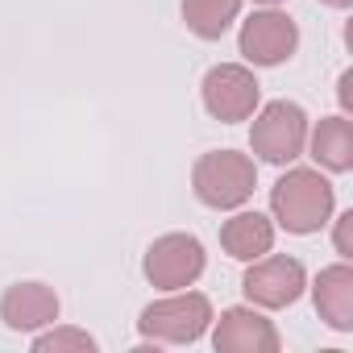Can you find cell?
I'll return each instance as SVG.
<instances>
[{"instance_id": "cell-14", "label": "cell", "mask_w": 353, "mask_h": 353, "mask_svg": "<svg viewBox=\"0 0 353 353\" xmlns=\"http://www.w3.org/2000/svg\"><path fill=\"white\" fill-rule=\"evenodd\" d=\"M241 17V0H183V21L200 42H221Z\"/></svg>"}, {"instance_id": "cell-13", "label": "cell", "mask_w": 353, "mask_h": 353, "mask_svg": "<svg viewBox=\"0 0 353 353\" xmlns=\"http://www.w3.org/2000/svg\"><path fill=\"white\" fill-rule=\"evenodd\" d=\"M316 166L328 174H345L353 170V125L349 117H320L316 129H307V145Z\"/></svg>"}, {"instance_id": "cell-4", "label": "cell", "mask_w": 353, "mask_h": 353, "mask_svg": "<svg viewBox=\"0 0 353 353\" xmlns=\"http://www.w3.org/2000/svg\"><path fill=\"white\" fill-rule=\"evenodd\" d=\"M307 112L295 100H270L254 112L250 150L270 166H291L307 145Z\"/></svg>"}, {"instance_id": "cell-18", "label": "cell", "mask_w": 353, "mask_h": 353, "mask_svg": "<svg viewBox=\"0 0 353 353\" xmlns=\"http://www.w3.org/2000/svg\"><path fill=\"white\" fill-rule=\"evenodd\" d=\"M320 5H328V9H349L353 0H320Z\"/></svg>"}, {"instance_id": "cell-11", "label": "cell", "mask_w": 353, "mask_h": 353, "mask_svg": "<svg viewBox=\"0 0 353 353\" xmlns=\"http://www.w3.org/2000/svg\"><path fill=\"white\" fill-rule=\"evenodd\" d=\"M312 303L332 332H353V266L349 262L324 266L312 283Z\"/></svg>"}, {"instance_id": "cell-9", "label": "cell", "mask_w": 353, "mask_h": 353, "mask_svg": "<svg viewBox=\"0 0 353 353\" xmlns=\"http://www.w3.org/2000/svg\"><path fill=\"white\" fill-rule=\"evenodd\" d=\"M212 345H216V353H279V328H274V320L262 316V307L237 303V307L221 312V320L212 328Z\"/></svg>"}, {"instance_id": "cell-7", "label": "cell", "mask_w": 353, "mask_h": 353, "mask_svg": "<svg viewBox=\"0 0 353 353\" xmlns=\"http://www.w3.org/2000/svg\"><path fill=\"white\" fill-rule=\"evenodd\" d=\"M200 96H204L208 117H216L221 125H237V121H250L258 112L262 83H258V75L245 63H216L204 75Z\"/></svg>"}, {"instance_id": "cell-12", "label": "cell", "mask_w": 353, "mask_h": 353, "mask_svg": "<svg viewBox=\"0 0 353 353\" xmlns=\"http://www.w3.org/2000/svg\"><path fill=\"white\" fill-rule=\"evenodd\" d=\"M221 250L233 262H254L274 250V221L262 212H237L221 225Z\"/></svg>"}, {"instance_id": "cell-5", "label": "cell", "mask_w": 353, "mask_h": 353, "mask_svg": "<svg viewBox=\"0 0 353 353\" xmlns=\"http://www.w3.org/2000/svg\"><path fill=\"white\" fill-rule=\"evenodd\" d=\"M204 266H208L204 241L192 237V233H162V237H154V245L141 258V274L158 291L196 287V279L204 274Z\"/></svg>"}, {"instance_id": "cell-6", "label": "cell", "mask_w": 353, "mask_h": 353, "mask_svg": "<svg viewBox=\"0 0 353 353\" xmlns=\"http://www.w3.org/2000/svg\"><path fill=\"white\" fill-rule=\"evenodd\" d=\"M245 279H241V295L245 303L262 307V312H283L291 303H299V295L307 291V270L299 258L287 254H262L254 262H245Z\"/></svg>"}, {"instance_id": "cell-19", "label": "cell", "mask_w": 353, "mask_h": 353, "mask_svg": "<svg viewBox=\"0 0 353 353\" xmlns=\"http://www.w3.org/2000/svg\"><path fill=\"white\" fill-rule=\"evenodd\" d=\"M258 5H283V0H258Z\"/></svg>"}, {"instance_id": "cell-17", "label": "cell", "mask_w": 353, "mask_h": 353, "mask_svg": "<svg viewBox=\"0 0 353 353\" xmlns=\"http://www.w3.org/2000/svg\"><path fill=\"white\" fill-rule=\"evenodd\" d=\"M349 83H353V75H349V71H345V75H341V92H336V96H341V104H345V108H349Z\"/></svg>"}, {"instance_id": "cell-8", "label": "cell", "mask_w": 353, "mask_h": 353, "mask_svg": "<svg viewBox=\"0 0 353 353\" xmlns=\"http://www.w3.org/2000/svg\"><path fill=\"white\" fill-rule=\"evenodd\" d=\"M237 50L250 67H283L299 50V26L287 13H279L274 5H266L241 21Z\"/></svg>"}, {"instance_id": "cell-16", "label": "cell", "mask_w": 353, "mask_h": 353, "mask_svg": "<svg viewBox=\"0 0 353 353\" xmlns=\"http://www.w3.org/2000/svg\"><path fill=\"white\" fill-rule=\"evenodd\" d=\"M349 225H353V212H345V216L336 221V254H341V258L353 254V250H349Z\"/></svg>"}, {"instance_id": "cell-10", "label": "cell", "mask_w": 353, "mask_h": 353, "mask_svg": "<svg viewBox=\"0 0 353 353\" xmlns=\"http://www.w3.org/2000/svg\"><path fill=\"white\" fill-rule=\"evenodd\" d=\"M59 295L46 283H13L0 295V320L13 332H42L59 320Z\"/></svg>"}, {"instance_id": "cell-2", "label": "cell", "mask_w": 353, "mask_h": 353, "mask_svg": "<svg viewBox=\"0 0 353 353\" xmlns=\"http://www.w3.org/2000/svg\"><path fill=\"white\" fill-rule=\"evenodd\" d=\"M258 188V166L241 150H208L192 166V192L204 208L233 212L241 208Z\"/></svg>"}, {"instance_id": "cell-15", "label": "cell", "mask_w": 353, "mask_h": 353, "mask_svg": "<svg viewBox=\"0 0 353 353\" xmlns=\"http://www.w3.org/2000/svg\"><path fill=\"white\" fill-rule=\"evenodd\" d=\"M96 336L83 328H50L34 336V353H92Z\"/></svg>"}, {"instance_id": "cell-1", "label": "cell", "mask_w": 353, "mask_h": 353, "mask_svg": "<svg viewBox=\"0 0 353 353\" xmlns=\"http://www.w3.org/2000/svg\"><path fill=\"white\" fill-rule=\"evenodd\" d=\"M336 208V188L312 166H291L287 174H279V183L270 188V212L274 225L295 233V237H312L332 221Z\"/></svg>"}, {"instance_id": "cell-3", "label": "cell", "mask_w": 353, "mask_h": 353, "mask_svg": "<svg viewBox=\"0 0 353 353\" xmlns=\"http://www.w3.org/2000/svg\"><path fill=\"white\" fill-rule=\"evenodd\" d=\"M212 324V303L200 291H166L162 299L145 303L137 316V332L154 345H196Z\"/></svg>"}]
</instances>
